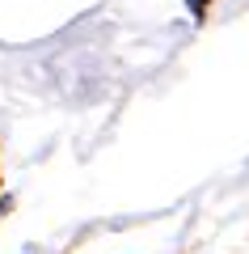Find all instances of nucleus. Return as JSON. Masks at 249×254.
Instances as JSON below:
<instances>
[{
  "label": "nucleus",
  "mask_w": 249,
  "mask_h": 254,
  "mask_svg": "<svg viewBox=\"0 0 249 254\" xmlns=\"http://www.w3.org/2000/svg\"><path fill=\"white\" fill-rule=\"evenodd\" d=\"M207 4H211V0H186V9H190V17H195V21L207 17Z\"/></svg>",
  "instance_id": "1"
}]
</instances>
